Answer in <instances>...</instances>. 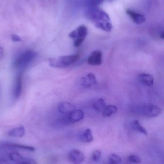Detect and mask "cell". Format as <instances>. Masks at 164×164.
I'll return each instance as SVG.
<instances>
[{
	"label": "cell",
	"instance_id": "484cf974",
	"mask_svg": "<svg viewBox=\"0 0 164 164\" xmlns=\"http://www.w3.org/2000/svg\"><path fill=\"white\" fill-rule=\"evenodd\" d=\"M109 1H113V0H109Z\"/></svg>",
	"mask_w": 164,
	"mask_h": 164
},
{
	"label": "cell",
	"instance_id": "7402d4cb",
	"mask_svg": "<svg viewBox=\"0 0 164 164\" xmlns=\"http://www.w3.org/2000/svg\"><path fill=\"white\" fill-rule=\"evenodd\" d=\"M128 160L130 163L139 164L142 162V160L137 155H132L128 156Z\"/></svg>",
	"mask_w": 164,
	"mask_h": 164
},
{
	"label": "cell",
	"instance_id": "8fae6325",
	"mask_svg": "<svg viewBox=\"0 0 164 164\" xmlns=\"http://www.w3.org/2000/svg\"><path fill=\"white\" fill-rule=\"evenodd\" d=\"M126 13L131 18L134 22L138 25L143 24L145 21V18L143 14L136 12L134 11L127 9L126 10Z\"/></svg>",
	"mask_w": 164,
	"mask_h": 164
},
{
	"label": "cell",
	"instance_id": "ac0fdd59",
	"mask_svg": "<svg viewBox=\"0 0 164 164\" xmlns=\"http://www.w3.org/2000/svg\"><path fill=\"white\" fill-rule=\"evenodd\" d=\"M131 127L136 132H139L140 134H143L145 135H147V131L144 127L141 125V124L138 119H136L132 121L131 123Z\"/></svg>",
	"mask_w": 164,
	"mask_h": 164
},
{
	"label": "cell",
	"instance_id": "ba28073f",
	"mask_svg": "<svg viewBox=\"0 0 164 164\" xmlns=\"http://www.w3.org/2000/svg\"><path fill=\"white\" fill-rule=\"evenodd\" d=\"M10 159L16 164H35L36 162L33 159L21 156L18 153H12L9 156Z\"/></svg>",
	"mask_w": 164,
	"mask_h": 164
},
{
	"label": "cell",
	"instance_id": "7c38bea8",
	"mask_svg": "<svg viewBox=\"0 0 164 164\" xmlns=\"http://www.w3.org/2000/svg\"><path fill=\"white\" fill-rule=\"evenodd\" d=\"M81 85L85 88H90L97 83L96 78L93 73H89L81 79Z\"/></svg>",
	"mask_w": 164,
	"mask_h": 164
},
{
	"label": "cell",
	"instance_id": "7a4b0ae2",
	"mask_svg": "<svg viewBox=\"0 0 164 164\" xmlns=\"http://www.w3.org/2000/svg\"><path fill=\"white\" fill-rule=\"evenodd\" d=\"M134 111L143 117L154 118L160 115L161 109L153 104H142L134 107Z\"/></svg>",
	"mask_w": 164,
	"mask_h": 164
},
{
	"label": "cell",
	"instance_id": "9c48e42d",
	"mask_svg": "<svg viewBox=\"0 0 164 164\" xmlns=\"http://www.w3.org/2000/svg\"><path fill=\"white\" fill-rule=\"evenodd\" d=\"M22 90V73L19 72L15 78L14 86L13 96L15 99L19 98L21 94Z\"/></svg>",
	"mask_w": 164,
	"mask_h": 164
},
{
	"label": "cell",
	"instance_id": "603a6c76",
	"mask_svg": "<svg viewBox=\"0 0 164 164\" xmlns=\"http://www.w3.org/2000/svg\"><path fill=\"white\" fill-rule=\"evenodd\" d=\"M101 155V152L99 150H96V151H95L92 153V155H91V160L92 161H95V162L99 161V159H100Z\"/></svg>",
	"mask_w": 164,
	"mask_h": 164
},
{
	"label": "cell",
	"instance_id": "3957f363",
	"mask_svg": "<svg viewBox=\"0 0 164 164\" xmlns=\"http://www.w3.org/2000/svg\"><path fill=\"white\" fill-rule=\"evenodd\" d=\"M36 56V52L33 51H26L20 54L14 62V68L22 72L35 59Z\"/></svg>",
	"mask_w": 164,
	"mask_h": 164
},
{
	"label": "cell",
	"instance_id": "4fadbf2b",
	"mask_svg": "<svg viewBox=\"0 0 164 164\" xmlns=\"http://www.w3.org/2000/svg\"><path fill=\"white\" fill-rule=\"evenodd\" d=\"M58 109L62 114H68L76 109V107L71 103L63 101L59 104Z\"/></svg>",
	"mask_w": 164,
	"mask_h": 164
},
{
	"label": "cell",
	"instance_id": "52a82bcc",
	"mask_svg": "<svg viewBox=\"0 0 164 164\" xmlns=\"http://www.w3.org/2000/svg\"><path fill=\"white\" fill-rule=\"evenodd\" d=\"M102 52L101 51H94L89 57L88 63L91 66H100L102 63Z\"/></svg>",
	"mask_w": 164,
	"mask_h": 164
},
{
	"label": "cell",
	"instance_id": "ffe728a7",
	"mask_svg": "<svg viewBox=\"0 0 164 164\" xmlns=\"http://www.w3.org/2000/svg\"><path fill=\"white\" fill-rule=\"evenodd\" d=\"M3 145L6 146L11 147L12 148H18L19 149L23 150H29L30 151H35V148L30 146L24 145H19V144H13V143H5Z\"/></svg>",
	"mask_w": 164,
	"mask_h": 164
},
{
	"label": "cell",
	"instance_id": "d4e9b609",
	"mask_svg": "<svg viewBox=\"0 0 164 164\" xmlns=\"http://www.w3.org/2000/svg\"><path fill=\"white\" fill-rule=\"evenodd\" d=\"M3 57V49L2 47H0V60L2 59Z\"/></svg>",
	"mask_w": 164,
	"mask_h": 164
},
{
	"label": "cell",
	"instance_id": "277c9868",
	"mask_svg": "<svg viewBox=\"0 0 164 164\" xmlns=\"http://www.w3.org/2000/svg\"><path fill=\"white\" fill-rule=\"evenodd\" d=\"M79 58V56L78 54L62 56L50 59L49 64L52 68H65L74 64Z\"/></svg>",
	"mask_w": 164,
	"mask_h": 164
},
{
	"label": "cell",
	"instance_id": "6da1fadb",
	"mask_svg": "<svg viewBox=\"0 0 164 164\" xmlns=\"http://www.w3.org/2000/svg\"><path fill=\"white\" fill-rule=\"evenodd\" d=\"M87 18L93 23L96 28L110 32L113 26L108 14L103 10L96 7H90L86 12Z\"/></svg>",
	"mask_w": 164,
	"mask_h": 164
},
{
	"label": "cell",
	"instance_id": "d6986e66",
	"mask_svg": "<svg viewBox=\"0 0 164 164\" xmlns=\"http://www.w3.org/2000/svg\"><path fill=\"white\" fill-rule=\"evenodd\" d=\"M106 106V101L101 98L97 100L93 104V108L99 113H102Z\"/></svg>",
	"mask_w": 164,
	"mask_h": 164
},
{
	"label": "cell",
	"instance_id": "8992f818",
	"mask_svg": "<svg viewBox=\"0 0 164 164\" xmlns=\"http://www.w3.org/2000/svg\"><path fill=\"white\" fill-rule=\"evenodd\" d=\"M84 118V113L82 110L75 109L68 114L67 116L64 117V119L66 125H68L69 124L81 121Z\"/></svg>",
	"mask_w": 164,
	"mask_h": 164
},
{
	"label": "cell",
	"instance_id": "5b68a950",
	"mask_svg": "<svg viewBox=\"0 0 164 164\" xmlns=\"http://www.w3.org/2000/svg\"><path fill=\"white\" fill-rule=\"evenodd\" d=\"M88 29L85 25H80L69 34L70 38L74 40V46L79 47L87 36Z\"/></svg>",
	"mask_w": 164,
	"mask_h": 164
},
{
	"label": "cell",
	"instance_id": "44dd1931",
	"mask_svg": "<svg viewBox=\"0 0 164 164\" xmlns=\"http://www.w3.org/2000/svg\"><path fill=\"white\" fill-rule=\"evenodd\" d=\"M108 161L109 164H119L122 162V159L116 154H111L109 156Z\"/></svg>",
	"mask_w": 164,
	"mask_h": 164
},
{
	"label": "cell",
	"instance_id": "30bf717a",
	"mask_svg": "<svg viewBox=\"0 0 164 164\" xmlns=\"http://www.w3.org/2000/svg\"><path fill=\"white\" fill-rule=\"evenodd\" d=\"M69 158L73 163L80 164L84 162L85 157L82 152L77 149H74L70 152Z\"/></svg>",
	"mask_w": 164,
	"mask_h": 164
},
{
	"label": "cell",
	"instance_id": "cb8c5ba5",
	"mask_svg": "<svg viewBox=\"0 0 164 164\" xmlns=\"http://www.w3.org/2000/svg\"><path fill=\"white\" fill-rule=\"evenodd\" d=\"M12 40L14 42H20L22 41V39L16 34H13L11 36Z\"/></svg>",
	"mask_w": 164,
	"mask_h": 164
},
{
	"label": "cell",
	"instance_id": "2e32d148",
	"mask_svg": "<svg viewBox=\"0 0 164 164\" xmlns=\"http://www.w3.org/2000/svg\"><path fill=\"white\" fill-rule=\"evenodd\" d=\"M79 139L81 142L85 143H89L93 139L92 131L90 128L85 129L79 135Z\"/></svg>",
	"mask_w": 164,
	"mask_h": 164
},
{
	"label": "cell",
	"instance_id": "5bb4252c",
	"mask_svg": "<svg viewBox=\"0 0 164 164\" xmlns=\"http://www.w3.org/2000/svg\"><path fill=\"white\" fill-rule=\"evenodd\" d=\"M139 81L142 84L147 86L151 87L154 84V78L152 75L147 73H142L139 76Z\"/></svg>",
	"mask_w": 164,
	"mask_h": 164
},
{
	"label": "cell",
	"instance_id": "9a60e30c",
	"mask_svg": "<svg viewBox=\"0 0 164 164\" xmlns=\"http://www.w3.org/2000/svg\"><path fill=\"white\" fill-rule=\"evenodd\" d=\"M8 134L9 136L12 137H22L25 134V128L22 126L15 128L11 129L8 133Z\"/></svg>",
	"mask_w": 164,
	"mask_h": 164
},
{
	"label": "cell",
	"instance_id": "e0dca14e",
	"mask_svg": "<svg viewBox=\"0 0 164 164\" xmlns=\"http://www.w3.org/2000/svg\"><path fill=\"white\" fill-rule=\"evenodd\" d=\"M118 112V108L114 105H108L104 109V111L102 112L103 116L106 118L110 117Z\"/></svg>",
	"mask_w": 164,
	"mask_h": 164
}]
</instances>
